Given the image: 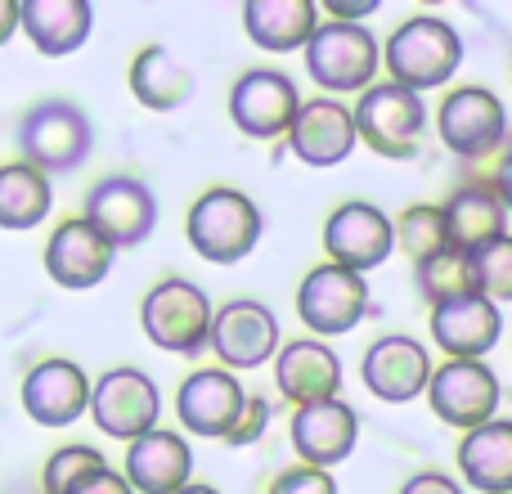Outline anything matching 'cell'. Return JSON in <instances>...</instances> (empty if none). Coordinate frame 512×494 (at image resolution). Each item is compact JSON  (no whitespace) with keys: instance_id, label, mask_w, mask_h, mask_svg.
<instances>
[{"instance_id":"cell-37","label":"cell","mask_w":512,"mask_h":494,"mask_svg":"<svg viewBox=\"0 0 512 494\" xmlns=\"http://www.w3.org/2000/svg\"><path fill=\"white\" fill-rule=\"evenodd\" d=\"M382 0H324V14L333 23H364V18L378 14Z\"/></svg>"},{"instance_id":"cell-40","label":"cell","mask_w":512,"mask_h":494,"mask_svg":"<svg viewBox=\"0 0 512 494\" xmlns=\"http://www.w3.org/2000/svg\"><path fill=\"white\" fill-rule=\"evenodd\" d=\"M176 494H221L216 486H207V481H189V486H180Z\"/></svg>"},{"instance_id":"cell-33","label":"cell","mask_w":512,"mask_h":494,"mask_svg":"<svg viewBox=\"0 0 512 494\" xmlns=\"http://www.w3.org/2000/svg\"><path fill=\"white\" fill-rule=\"evenodd\" d=\"M104 468H108V459L95 450V445H59L41 468V490L68 494L72 486H81L86 477H95V472H104Z\"/></svg>"},{"instance_id":"cell-19","label":"cell","mask_w":512,"mask_h":494,"mask_svg":"<svg viewBox=\"0 0 512 494\" xmlns=\"http://www.w3.org/2000/svg\"><path fill=\"white\" fill-rule=\"evenodd\" d=\"M243 400H248L243 382L234 378V373H225L221 364H212V369H194L185 382H180L176 418L189 436L225 441L234 418H239V409H243Z\"/></svg>"},{"instance_id":"cell-31","label":"cell","mask_w":512,"mask_h":494,"mask_svg":"<svg viewBox=\"0 0 512 494\" xmlns=\"http://www.w3.org/2000/svg\"><path fill=\"white\" fill-rule=\"evenodd\" d=\"M391 243L409 256L423 261L432 252H445V230H441V207L436 203H414L400 212V221H391Z\"/></svg>"},{"instance_id":"cell-8","label":"cell","mask_w":512,"mask_h":494,"mask_svg":"<svg viewBox=\"0 0 512 494\" xmlns=\"http://www.w3.org/2000/svg\"><path fill=\"white\" fill-rule=\"evenodd\" d=\"M436 135L441 144L463 162H486L504 153L508 140V113L504 99L486 86H459L436 108Z\"/></svg>"},{"instance_id":"cell-1","label":"cell","mask_w":512,"mask_h":494,"mask_svg":"<svg viewBox=\"0 0 512 494\" xmlns=\"http://www.w3.org/2000/svg\"><path fill=\"white\" fill-rule=\"evenodd\" d=\"M382 50V68L391 72V86L409 90V95H427V90L450 86V77L463 63V36L454 23L436 14H414L387 36Z\"/></svg>"},{"instance_id":"cell-27","label":"cell","mask_w":512,"mask_h":494,"mask_svg":"<svg viewBox=\"0 0 512 494\" xmlns=\"http://www.w3.org/2000/svg\"><path fill=\"white\" fill-rule=\"evenodd\" d=\"M126 81H131L135 104L149 108V113H176L194 95V72L167 45H144L126 68Z\"/></svg>"},{"instance_id":"cell-39","label":"cell","mask_w":512,"mask_h":494,"mask_svg":"<svg viewBox=\"0 0 512 494\" xmlns=\"http://www.w3.org/2000/svg\"><path fill=\"white\" fill-rule=\"evenodd\" d=\"M18 32V0H0V45Z\"/></svg>"},{"instance_id":"cell-26","label":"cell","mask_w":512,"mask_h":494,"mask_svg":"<svg viewBox=\"0 0 512 494\" xmlns=\"http://www.w3.org/2000/svg\"><path fill=\"white\" fill-rule=\"evenodd\" d=\"M459 477L477 494H512V423L490 418L486 427H472L459 441Z\"/></svg>"},{"instance_id":"cell-21","label":"cell","mask_w":512,"mask_h":494,"mask_svg":"<svg viewBox=\"0 0 512 494\" xmlns=\"http://www.w3.org/2000/svg\"><path fill=\"white\" fill-rule=\"evenodd\" d=\"M113 247L99 239L95 230H90L81 216H68V221H59L50 230V239H45V252H41V265L45 274H50L59 288L68 292H90L99 288V283L108 279V270H113Z\"/></svg>"},{"instance_id":"cell-24","label":"cell","mask_w":512,"mask_h":494,"mask_svg":"<svg viewBox=\"0 0 512 494\" xmlns=\"http://www.w3.org/2000/svg\"><path fill=\"white\" fill-rule=\"evenodd\" d=\"M441 207V230H445V247L459 256L477 252L486 243L508 239V203L495 198L481 180H463L450 189V198Z\"/></svg>"},{"instance_id":"cell-2","label":"cell","mask_w":512,"mask_h":494,"mask_svg":"<svg viewBox=\"0 0 512 494\" xmlns=\"http://www.w3.org/2000/svg\"><path fill=\"white\" fill-rule=\"evenodd\" d=\"M18 162L36 167L41 176H68L95 153V126H90L86 108L72 104L63 95L36 99L14 126Z\"/></svg>"},{"instance_id":"cell-35","label":"cell","mask_w":512,"mask_h":494,"mask_svg":"<svg viewBox=\"0 0 512 494\" xmlns=\"http://www.w3.org/2000/svg\"><path fill=\"white\" fill-rule=\"evenodd\" d=\"M265 494H337V481H333V472H319V468L297 463V468H283Z\"/></svg>"},{"instance_id":"cell-20","label":"cell","mask_w":512,"mask_h":494,"mask_svg":"<svg viewBox=\"0 0 512 494\" xmlns=\"http://www.w3.org/2000/svg\"><path fill=\"white\" fill-rule=\"evenodd\" d=\"M288 149L297 162L306 167H342L346 158L355 153V126H351V108L342 99H301L297 117L288 126Z\"/></svg>"},{"instance_id":"cell-6","label":"cell","mask_w":512,"mask_h":494,"mask_svg":"<svg viewBox=\"0 0 512 494\" xmlns=\"http://www.w3.org/2000/svg\"><path fill=\"white\" fill-rule=\"evenodd\" d=\"M351 126L355 144H369V153L387 162H405L418 153V140L427 131V104L423 95H409L391 81H373L351 104Z\"/></svg>"},{"instance_id":"cell-3","label":"cell","mask_w":512,"mask_h":494,"mask_svg":"<svg viewBox=\"0 0 512 494\" xmlns=\"http://www.w3.org/2000/svg\"><path fill=\"white\" fill-rule=\"evenodd\" d=\"M265 234V216L243 189L212 185L189 203L185 212V239L203 261L212 265H239L256 252Z\"/></svg>"},{"instance_id":"cell-22","label":"cell","mask_w":512,"mask_h":494,"mask_svg":"<svg viewBox=\"0 0 512 494\" xmlns=\"http://www.w3.org/2000/svg\"><path fill=\"white\" fill-rule=\"evenodd\" d=\"M122 481L131 486V494H176L194 481V450L180 432L153 427L126 445Z\"/></svg>"},{"instance_id":"cell-32","label":"cell","mask_w":512,"mask_h":494,"mask_svg":"<svg viewBox=\"0 0 512 494\" xmlns=\"http://www.w3.org/2000/svg\"><path fill=\"white\" fill-rule=\"evenodd\" d=\"M414 283H418V292H423L427 306H441V301L472 292L468 288V265H463V256L450 252V247L423 256V261H414Z\"/></svg>"},{"instance_id":"cell-25","label":"cell","mask_w":512,"mask_h":494,"mask_svg":"<svg viewBox=\"0 0 512 494\" xmlns=\"http://www.w3.org/2000/svg\"><path fill=\"white\" fill-rule=\"evenodd\" d=\"M90 27H95V5L90 0H23L18 5V32L45 59L77 54L90 41Z\"/></svg>"},{"instance_id":"cell-10","label":"cell","mask_w":512,"mask_h":494,"mask_svg":"<svg viewBox=\"0 0 512 494\" xmlns=\"http://www.w3.org/2000/svg\"><path fill=\"white\" fill-rule=\"evenodd\" d=\"M86 414L95 418V427L113 441L131 445L135 436L153 432L162 418V391L158 382L149 378L135 364H122V369H108L99 382H90V405Z\"/></svg>"},{"instance_id":"cell-14","label":"cell","mask_w":512,"mask_h":494,"mask_svg":"<svg viewBox=\"0 0 512 494\" xmlns=\"http://www.w3.org/2000/svg\"><path fill=\"white\" fill-rule=\"evenodd\" d=\"M324 252L328 265H342L351 274H369L396 252L391 243V216L382 207L364 203V198H351V203L333 207L324 221Z\"/></svg>"},{"instance_id":"cell-38","label":"cell","mask_w":512,"mask_h":494,"mask_svg":"<svg viewBox=\"0 0 512 494\" xmlns=\"http://www.w3.org/2000/svg\"><path fill=\"white\" fill-rule=\"evenodd\" d=\"M68 494H131V486L122 481L117 468H104V472H95V477H86L81 486H72Z\"/></svg>"},{"instance_id":"cell-5","label":"cell","mask_w":512,"mask_h":494,"mask_svg":"<svg viewBox=\"0 0 512 494\" xmlns=\"http://www.w3.org/2000/svg\"><path fill=\"white\" fill-rule=\"evenodd\" d=\"M140 328L158 351L198 360L207 351V328H212V301L194 279L167 274L140 301Z\"/></svg>"},{"instance_id":"cell-4","label":"cell","mask_w":512,"mask_h":494,"mask_svg":"<svg viewBox=\"0 0 512 494\" xmlns=\"http://www.w3.org/2000/svg\"><path fill=\"white\" fill-rule=\"evenodd\" d=\"M301 59H306V72L328 99L337 95H360L378 81L382 68V50L378 36L364 23H324L310 32V41L301 45Z\"/></svg>"},{"instance_id":"cell-18","label":"cell","mask_w":512,"mask_h":494,"mask_svg":"<svg viewBox=\"0 0 512 494\" xmlns=\"http://www.w3.org/2000/svg\"><path fill=\"white\" fill-rule=\"evenodd\" d=\"M360 378L369 387V396H378L382 405H409L427 391L432 378V355L418 337L409 333H387L364 351Z\"/></svg>"},{"instance_id":"cell-12","label":"cell","mask_w":512,"mask_h":494,"mask_svg":"<svg viewBox=\"0 0 512 494\" xmlns=\"http://www.w3.org/2000/svg\"><path fill=\"white\" fill-rule=\"evenodd\" d=\"M301 108V90L288 72L279 68H248L230 86V122L239 126L248 140H279L288 135L292 117Z\"/></svg>"},{"instance_id":"cell-36","label":"cell","mask_w":512,"mask_h":494,"mask_svg":"<svg viewBox=\"0 0 512 494\" xmlns=\"http://www.w3.org/2000/svg\"><path fill=\"white\" fill-rule=\"evenodd\" d=\"M396 494H468V490H463L459 481L450 477V472H441V468H423V472H414V477H409Z\"/></svg>"},{"instance_id":"cell-17","label":"cell","mask_w":512,"mask_h":494,"mask_svg":"<svg viewBox=\"0 0 512 494\" xmlns=\"http://www.w3.org/2000/svg\"><path fill=\"white\" fill-rule=\"evenodd\" d=\"M288 441L306 468L328 472L351 459L355 445H360V414L342 396L319 400V405H301V409H292Z\"/></svg>"},{"instance_id":"cell-30","label":"cell","mask_w":512,"mask_h":494,"mask_svg":"<svg viewBox=\"0 0 512 494\" xmlns=\"http://www.w3.org/2000/svg\"><path fill=\"white\" fill-rule=\"evenodd\" d=\"M463 265H468V288L477 297L495 301V306H504L512 297V239L477 247V252L463 256Z\"/></svg>"},{"instance_id":"cell-7","label":"cell","mask_w":512,"mask_h":494,"mask_svg":"<svg viewBox=\"0 0 512 494\" xmlns=\"http://www.w3.org/2000/svg\"><path fill=\"white\" fill-rule=\"evenodd\" d=\"M81 221L99 234L113 252H131L158 230V194L149 180L113 171L99 176L81 198Z\"/></svg>"},{"instance_id":"cell-16","label":"cell","mask_w":512,"mask_h":494,"mask_svg":"<svg viewBox=\"0 0 512 494\" xmlns=\"http://www.w3.org/2000/svg\"><path fill=\"white\" fill-rule=\"evenodd\" d=\"M427 333L441 346L445 360H486L504 337V306L477 297V292H463V297L432 306Z\"/></svg>"},{"instance_id":"cell-34","label":"cell","mask_w":512,"mask_h":494,"mask_svg":"<svg viewBox=\"0 0 512 494\" xmlns=\"http://www.w3.org/2000/svg\"><path fill=\"white\" fill-rule=\"evenodd\" d=\"M265 427H270V400L252 396V391H248V400H243V409H239V418H234L225 445H234V450H243V445H256L265 436Z\"/></svg>"},{"instance_id":"cell-13","label":"cell","mask_w":512,"mask_h":494,"mask_svg":"<svg viewBox=\"0 0 512 494\" xmlns=\"http://www.w3.org/2000/svg\"><path fill=\"white\" fill-rule=\"evenodd\" d=\"M207 346L221 360L225 373L234 369H261L265 360H274L279 351V319L270 306L252 297L225 301L221 310H212V328H207Z\"/></svg>"},{"instance_id":"cell-29","label":"cell","mask_w":512,"mask_h":494,"mask_svg":"<svg viewBox=\"0 0 512 494\" xmlns=\"http://www.w3.org/2000/svg\"><path fill=\"white\" fill-rule=\"evenodd\" d=\"M54 207V185L27 162H0V230H36Z\"/></svg>"},{"instance_id":"cell-15","label":"cell","mask_w":512,"mask_h":494,"mask_svg":"<svg viewBox=\"0 0 512 494\" xmlns=\"http://www.w3.org/2000/svg\"><path fill=\"white\" fill-rule=\"evenodd\" d=\"M18 400H23V414L36 427H50V432L54 427H72L90 405V378L77 360L50 355V360H36L23 373Z\"/></svg>"},{"instance_id":"cell-9","label":"cell","mask_w":512,"mask_h":494,"mask_svg":"<svg viewBox=\"0 0 512 494\" xmlns=\"http://www.w3.org/2000/svg\"><path fill=\"white\" fill-rule=\"evenodd\" d=\"M427 405L441 423L472 432V427H486L490 418H499V373L486 360H441L432 364V378H427Z\"/></svg>"},{"instance_id":"cell-28","label":"cell","mask_w":512,"mask_h":494,"mask_svg":"<svg viewBox=\"0 0 512 494\" xmlns=\"http://www.w3.org/2000/svg\"><path fill=\"white\" fill-rule=\"evenodd\" d=\"M319 27L315 0H248L243 5V32L252 45L270 54H292L310 41Z\"/></svg>"},{"instance_id":"cell-23","label":"cell","mask_w":512,"mask_h":494,"mask_svg":"<svg viewBox=\"0 0 512 494\" xmlns=\"http://www.w3.org/2000/svg\"><path fill=\"white\" fill-rule=\"evenodd\" d=\"M274 387H279V396H288L292 409L333 400L342 396V360L333 346L315 342V337H297V342L274 351Z\"/></svg>"},{"instance_id":"cell-11","label":"cell","mask_w":512,"mask_h":494,"mask_svg":"<svg viewBox=\"0 0 512 494\" xmlns=\"http://www.w3.org/2000/svg\"><path fill=\"white\" fill-rule=\"evenodd\" d=\"M369 315V279L342 270V265H315L297 283V319L310 328L315 342L351 333Z\"/></svg>"}]
</instances>
